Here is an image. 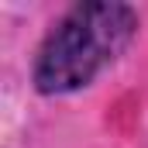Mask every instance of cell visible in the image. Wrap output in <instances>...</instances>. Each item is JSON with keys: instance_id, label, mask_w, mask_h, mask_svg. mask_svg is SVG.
<instances>
[{"instance_id": "1", "label": "cell", "mask_w": 148, "mask_h": 148, "mask_svg": "<svg viewBox=\"0 0 148 148\" xmlns=\"http://www.w3.org/2000/svg\"><path fill=\"white\" fill-rule=\"evenodd\" d=\"M141 14L117 0L73 3L38 41L31 59V90L38 97L59 100L90 90L114 69L124 52L138 41Z\"/></svg>"}]
</instances>
